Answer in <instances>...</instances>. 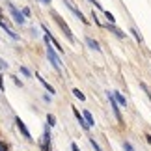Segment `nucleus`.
<instances>
[{
    "label": "nucleus",
    "instance_id": "2eb2a0df",
    "mask_svg": "<svg viewBox=\"0 0 151 151\" xmlns=\"http://www.w3.org/2000/svg\"><path fill=\"white\" fill-rule=\"evenodd\" d=\"M104 15H106V19H108V22H110V24H112V22L116 21V19H114V15L110 13V11H104Z\"/></svg>",
    "mask_w": 151,
    "mask_h": 151
},
{
    "label": "nucleus",
    "instance_id": "9b49d317",
    "mask_svg": "<svg viewBox=\"0 0 151 151\" xmlns=\"http://www.w3.org/2000/svg\"><path fill=\"white\" fill-rule=\"evenodd\" d=\"M73 95L77 97V99H80V101H84V99H86V95H84V93H82V91H80V90H77V88L73 90Z\"/></svg>",
    "mask_w": 151,
    "mask_h": 151
},
{
    "label": "nucleus",
    "instance_id": "f8f14e48",
    "mask_svg": "<svg viewBox=\"0 0 151 151\" xmlns=\"http://www.w3.org/2000/svg\"><path fill=\"white\" fill-rule=\"evenodd\" d=\"M84 118H86V121H88V125H90V127H91V125H95V121H93V118H91V114L88 112V110L84 112Z\"/></svg>",
    "mask_w": 151,
    "mask_h": 151
},
{
    "label": "nucleus",
    "instance_id": "4468645a",
    "mask_svg": "<svg viewBox=\"0 0 151 151\" xmlns=\"http://www.w3.org/2000/svg\"><path fill=\"white\" fill-rule=\"evenodd\" d=\"M47 121H49V125H50V127H54V125H56V118H54L52 114L47 116Z\"/></svg>",
    "mask_w": 151,
    "mask_h": 151
},
{
    "label": "nucleus",
    "instance_id": "6ab92c4d",
    "mask_svg": "<svg viewBox=\"0 0 151 151\" xmlns=\"http://www.w3.org/2000/svg\"><path fill=\"white\" fill-rule=\"evenodd\" d=\"M21 73H22V75H24V77H30V71H28V69H26V67H21Z\"/></svg>",
    "mask_w": 151,
    "mask_h": 151
},
{
    "label": "nucleus",
    "instance_id": "ddd939ff",
    "mask_svg": "<svg viewBox=\"0 0 151 151\" xmlns=\"http://www.w3.org/2000/svg\"><path fill=\"white\" fill-rule=\"evenodd\" d=\"M90 144L93 146V149H95V151H103V149H101V146H99V144L95 142V138H90Z\"/></svg>",
    "mask_w": 151,
    "mask_h": 151
},
{
    "label": "nucleus",
    "instance_id": "423d86ee",
    "mask_svg": "<svg viewBox=\"0 0 151 151\" xmlns=\"http://www.w3.org/2000/svg\"><path fill=\"white\" fill-rule=\"evenodd\" d=\"M73 114H75V116H77V119H78V123H80V125H82V127H84V129H90V125H88V121H86V118H84V116H80V112H78V110H77V108H73Z\"/></svg>",
    "mask_w": 151,
    "mask_h": 151
},
{
    "label": "nucleus",
    "instance_id": "a211bd4d",
    "mask_svg": "<svg viewBox=\"0 0 151 151\" xmlns=\"http://www.w3.org/2000/svg\"><path fill=\"white\" fill-rule=\"evenodd\" d=\"M131 34H134V37H136V41H142V36L138 34L136 30H131Z\"/></svg>",
    "mask_w": 151,
    "mask_h": 151
},
{
    "label": "nucleus",
    "instance_id": "20e7f679",
    "mask_svg": "<svg viewBox=\"0 0 151 151\" xmlns=\"http://www.w3.org/2000/svg\"><path fill=\"white\" fill-rule=\"evenodd\" d=\"M108 99H110V106H112V110H114V114H116V118H118V121H119V123H123L121 114H119V104H118V101L114 99V93H110V91H108Z\"/></svg>",
    "mask_w": 151,
    "mask_h": 151
},
{
    "label": "nucleus",
    "instance_id": "f03ea898",
    "mask_svg": "<svg viewBox=\"0 0 151 151\" xmlns=\"http://www.w3.org/2000/svg\"><path fill=\"white\" fill-rule=\"evenodd\" d=\"M52 17H54V21L58 22V24H60V28L63 30V34H65V37H67L71 43H75V37H73V34H71V28H69L65 22H63V19H62V17L58 15V13H52Z\"/></svg>",
    "mask_w": 151,
    "mask_h": 151
},
{
    "label": "nucleus",
    "instance_id": "412c9836",
    "mask_svg": "<svg viewBox=\"0 0 151 151\" xmlns=\"http://www.w3.org/2000/svg\"><path fill=\"white\" fill-rule=\"evenodd\" d=\"M2 78H4V77H2V75H0V90L4 91V80H2Z\"/></svg>",
    "mask_w": 151,
    "mask_h": 151
},
{
    "label": "nucleus",
    "instance_id": "4be33fe9",
    "mask_svg": "<svg viewBox=\"0 0 151 151\" xmlns=\"http://www.w3.org/2000/svg\"><path fill=\"white\" fill-rule=\"evenodd\" d=\"M22 15H24V17H26V15H30V9L24 8V9H22Z\"/></svg>",
    "mask_w": 151,
    "mask_h": 151
},
{
    "label": "nucleus",
    "instance_id": "39448f33",
    "mask_svg": "<svg viewBox=\"0 0 151 151\" xmlns=\"http://www.w3.org/2000/svg\"><path fill=\"white\" fill-rule=\"evenodd\" d=\"M15 123H17V129H19V131L22 132V136L28 138V140H32V134H30V131L26 129V125L22 123V119H21V118H17V119H15Z\"/></svg>",
    "mask_w": 151,
    "mask_h": 151
},
{
    "label": "nucleus",
    "instance_id": "6e6552de",
    "mask_svg": "<svg viewBox=\"0 0 151 151\" xmlns=\"http://www.w3.org/2000/svg\"><path fill=\"white\" fill-rule=\"evenodd\" d=\"M108 30H110V32H112V34H116V36H118V37H125V36H127V34H125V32H121V30H119V28H116L114 24H110V22H108Z\"/></svg>",
    "mask_w": 151,
    "mask_h": 151
},
{
    "label": "nucleus",
    "instance_id": "7ed1b4c3",
    "mask_svg": "<svg viewBox=\"0 0 151 151\" xmlns=\"http://www.w3.org/2000/svg\"><path fill=\"white\" fill-rule=\"evenodd\" d=\"M8 9H9V13L13 15L15 22H19V24H22V22H24V15H22V11H19L13 4H8Z\"/></svg>",
    "mask_w": 151,
    "mask_h": 151
},
{
    "label": "nucleus",
    "instance_id": "1a4fd4ad",
    "mask_svg": "<svg viewBox=\"0 0 151 151\" xmlns=\"http://www.w3.org/2000/svg\"><path fill=\"white\" fill-rule=\"evenodd\" d=\"M86 43H88V47H90V49H93V50H101V49H99V43H97L95 39L86 37Z\"/></svg>",
    "mask_w": 151,
    "mask_h": 151
},
{
    "label": "nucleus",
    "instance_id": "5701e85b",
    "mask_svg": "<svg viewBox=\"0 0 151 151\" xmlns=\"http://www.w3.org/2000/svg\"><path fill=\"white\" fill-rule=\"evenodd\" d=\"M71 149H73V151H80V149H78V146H77V144H71Z\"/></svg>",
    "mask_w": 151,
    "mask_h": 151
},
{
    "label": "nucleus",
    "instance_id": "0eeeda50",
    "mask_svg": "<svg viewBox=\"0 0 151 151\" xmlns=\"http://www.w3.org/2000/svg\"><path fill=\"white\" fill-rule=\"evenodd\" d=\"M112 93H114V99L118 101V104H119V106H127V101H125V97L121 95L119 91H112Z\"/></svg>",
    "mask_w": 151,
    "mask_h": 151
},
{
    "label": "nucleus",
    "instance_id": "b1692460",
    "mask_svg": "<svg viewBox=\"0 0 151 151\" xmlns=\"http://www.w3.org/2000/svg\"><path fill=\"white\" fill-rule=\"evenodd\" d=\"M146 140H147V142L151 144V134H146Z\"/></svg>",
    "mask_w": 151,
    "mask_h": 151
},
{
    "label": "nucleus",
    "instance_id": "aec40b11",
    "mask_svg": "<svg viewBox=\"0 0 151 151\" xmlns=\"http://www.w3.org/2000/svg\"><path fill=\"white\" fill-rule=\"evenodd\" d=\"M0 151H8V146H6L4 142H0Z\"/></svg>",
    "mask_w": 151,
    "mask_h": 151
},
{
    "label": "nucleus",
    "instance_id": "f257e3e1",
    "mask_svg": "<svg viewBox=\"0 0 151 151\" xmlns=\"http://www.w3.org/2000/svg\"><path fill=\"white\" fill-rule=\"evenodd\" d=\"M45 45H47V56H49V60L52 63V67H54L56 71H60V69H62V60L58 58V54L54 52V47H50V37L49 36L45 37Z\"/></svg>",
    "mask_w": 151,
    "mask_h": 151
},
{
    "label": "nucleus",
    "instance_id": "f3484780",
    "mask_svg": "<svg viewBox=\"0 0 151 151\" xmlns=\"http://www.w3.org/2000/svg\"><path fill=\"white\" fill-rule=\"evenodd\" d=\"M49 144H50V142H43V144H41V149H43V151H50V146H49Z\"/></svg>",
    "mask_w": 151,
    "mask_h": 151
},
{
    "label": "nucleus",
    "instance_id": "393cba45",
    "mask_svg": "<svg viewBox=\"0 0 151 151\" xmlns=\"http://www.w3.org/2000/svg\"><path fill=\"white\" fill-rule=\"evenodd\" d=\"M41 2H43V4H50V0H41Z\"/></svg>",
    "mask_w": 151,
    "mask_h": 151
},
{
    "label": "nucleus",
    "instance_id": "9d476101",
    "mask_svg": "<svg viewBox=\"0 0 151 151\" xmlns=\"http://www.w3.org/2000/svg\"><path fill=\"white\" fill-rule=\"evenodd\" d=\"M36 78H39V82H41V84L45 86V88H47V90L50 91V93H54V88H52L50 84H47V82H45V78H41V77H39V75H36Z\"/></svg>",
    "mask_w": 151,
    "mask_h": 151
},
{
    "label": "nucleus",
    "instance_id": "dca6fc26",
    "mask_svg": "<svg viewBox=\"0 0 151 151\" xmlns=\"http://www.w3.org/2000/svg\"><path fill=\"white\" fill-rule=\"evenodd\" d=\"M123 149H125V151H134V147H132L129 142H123Z\"/></svg>",
    "mask_w": 151,
    "mask_h": 151
}]
</instances>
